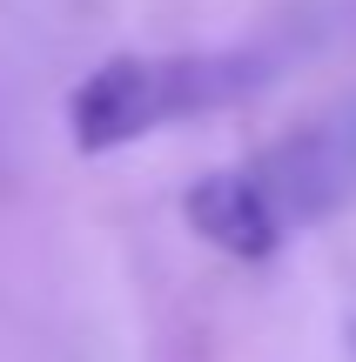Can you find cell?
I'll use <instances>...</instances> for the list:
<instances>
[{
	"mask_svg": "<svg viewBox=\"0 0 356 362\" xmlns=\"http://www.w3.org/2000/svg\"><path fill=\"white\" fill-rule=\"evenodd\" d=\"M350 188H356V115L316 121V128L263 148L242 168L195 181L182 208L202 242H215L236 262H263L309 221H323Z\"/></svg>",
	"mask_w": 356,
	"mask_h": 362,
	"instance_id": "6da1fadb",
	"label": "cell"
},
{
	"mask_svg": "<svg viewBox=\"0 0 356 362\" xmlns=\"http://www.w3.org/2000/svg\"><path fill=\"white\" fill-rule=\"evenodd\" d=\"M263 81L269 67L255 54H115L67 94V141L81 155H115L128 141L242 101Z\"/></svg>",
	"mask_w": 356,
	"mask_h": 362,
	"instance_id": "7a4b0ae2",
	"label": "cell"
}]
</instances>
